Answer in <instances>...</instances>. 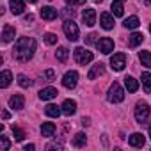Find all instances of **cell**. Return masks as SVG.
<instances>
[{
  "label": "cell",
  "instance_id": "9a60e30c",
  "mask_svg": "<svg viewBox=\"0 0 151 151\" xmlns=\"http://www.w3.org/2000/svg\"><path fill=\"white\" fill-rule=\"evenodd\" d=\"M62 114L64 116H73L75 112H77V101H73V100H66L62 103Z\"/></svg>",
  "mask_w": 151,
  "mask_h": 151
},
{
  "label": "cell",
  "instance_id": "3957f363",
  "mask_svg": "<svg viewBox=\"0 0 151 151\" xmlns=\"http://www.w3.org/2000/svg\"><path fill=\"white\" fill-rule=\"evenodd\" d=\"M62 30H64V34H66V37L69 41H77L78 39V27L73 20H66L62 23Z\"/></svg>",
  "mask_w": 151,
  "mask_h": 151
},
{
  "label": "cell",
  "instance_id": "44dd1931",
  "mask_svg": "<svg viewBox=\"0 0 151 151\" xmlns=\"http://www.w3.org/2000/svg\"><path fill=\"white\" fill-rule=\"evenodd\" d=\"M110 9H112V14L114 16H123L124 13V6H123V0H114V2L110 4Z\"/></svg>",
  "mask_w": 151,
  "mask_h": 151
},
{
  "label": "cell",
  "instance_id": "ba28073f",
  "mask_svg": "<svg viewBox=\"0 0 151 151\" xmlns=\"http://www.w3.org/2000/svg\"><path fill=\"white\" fill-rule=\"evenodd\" d=\"M96 46H98V50H100L101 53H105V55H109L110 52H114V41H112L110 37H101V39L96 43Z\"/></svg>",
  "mask_w": 151,
  "mask_h": 151
},
{
  "label": "cell",
  "instance_id": "ffe728a7",
  "mask_svg": "<svg viewBox=\"0 0 151 151\" xmlns=\"http://www.w3.org/2000/svg\"><path fill=\"white\" fill-rule=\"evenodd\" d=\"M55 123H43V126H41V135L43 137H46V139H50V137H53V133H55Z\"/></svg>",
  "mask_w": 151,
  "mask_h": 151
},
{
  "label": "cell",
  "instance_id": "e575fe53",
  "mask_svg": "<svg viewBox=\"0 0 151 151\" xmlns=\"http://www.w3.org/2000/svg\"><path fill=\"white\" fill-rule=\"evenodd\" d=\"M66 4L68 6H84L86 0H66Z\"/></svg>",
  "mask_w": 151,
  "mask_h": 151
},
{
  "label": "cell",
  "instance_id": "d4e9b609",
  "mask_svg": "<svg viewBox=\"0 0 151 151\" xmlns=\"http://www.w3.org/2000/svg\"><path fill=\"white\" fill-rule=\"evenodd\" d=\"M86 142H87V137H86L84 132H78L77 135L73 137V146L75 147H82V146H86Z\"/></svg>",
  "mask_w": 151,
  "mask_h": 151
},
{
  "label": "cell",
  "instance_id": "5b68a950",
  "mask_svg": "<svg viewBox=\"0 0 151 151\" xmlns=\"http://www.w3.org/2000/svg\"><path fill=\"white\" fill-rule=\"evenodd\" d=\"M149 117V105L147 103H144V101H139L137 105H135V119H137V123H146V119Z\"/></svg>",
  "mask_w": 151,
  "mask_h": 151
},
{
  "label": "cell",
  "instance_id": "2e32d148",
  "mask_svg": "<svg viewBox=\"0 0 151 151\" xmlns=\"http://www.w3.org/2000/svg\"><path fill=\"white\" fill-rule=\"evenodd\" d=\"M144 142H146V139H144L142 133H132V135L128 137V144L133 146V147H142Z\"/></svg>",
  "mask_w": 151,
  "mask_h": 151
},
{
  "label": "cell",
  "instance_id": "cb8c5ba5",
  "mask_svg": "<svg viewBox=\"0 0 151 151\" xmlns=\"http://www.w3.org/2000/svg\"><path fill=\"white\" fill-rule=\"evenodd\" d=\"M144 41V36L140 34V32H133L130 37H128V45L132 46V48H135V46H139L140 43Z\"/></svg>",
  "mask_w": 151,
  "mask_h": 151
},
{
  "label": "cell",
  "instance_id": "ee69618b",
  "mask_svg": "<svg viewBox=\"0 0 151 151\" xmlns=\"http://www.w3.org/2000/svg\"><path fill=\"white\" fill-rule=\"evenodd\" d=\"M149 32H151V23H149Z\"/></svg>",
  "mask_w": 151,
  "mask_h": 151
},
{
  "label": "cell",
  "instance_id": "9c48e42d",
  "mask_svg": "<svg viewBox=\"0 0 151 151\" xmlns=\"http://www.w3.org/2000/svg\"><path fill=\"white\" fill-rule=\"evenodd\" d=\"M103 73H105V64L98 62V64L91 66V69H89V73H87V78H89V80H94L96 77H101Z\"/></svg>",
  "mask_w": 151,
  "mask_h": 151
},
{
  "label": "cell",
  "instance_id": "f546056e",
  "mask_svg": "<svg viewBox=\"0 0 151 151\" xmlns=\"http://www.w3.org/2000/svg\"><path fill=\"white\" fill-rule=\"evenodd\" d=\"M18 84L22 86V87H25V89H29V87H32V80L29 78V77H25V75H18Z\"/></svg>",
  "mask_w": 151,
  "mask_h": 151
},
{
  "label": "cell",
  "instance_id": "83f0119b",
  "mask_svg": "<svg viewBox=\"0 0 151 151\" xmlns=\"http://www.w3.org/2000/svg\"><path fill=\"white\" fill-rule=\"evenodd\" d=\"M139 59H140V62H142V66H146V68H151V52H140L139 53Z\"/></svg>",
  "mask_w": 151,
  "mask_h": 151
},
{
  "label": "cell",
  "instance_id": "277c9868",
  "mask_svg": "<svg viewBox=\"0 0 151 151\" xmlns=\"http://www.w3.org/2000/svg\"><path fill=\"white\" fill-rule=\"evenodd\" d=\"M73 55H75V60H77L78 64H82V66H86V64H89L93 60V52H89V50H86L82 46H78L77 50H75Z\"/></svg>",
  "mask_w": 151,
  "mask_h": 151
},
{
  "label": "cell",
  "instance_id": "8d00e7d4",
  "mask_svg": "<svg viewBox=\"0 0 151 151\" xmlns=\"http://www.w3.org/2000/svg\"><path fill=\"white\" fill-rule=\"evenodd\" d=\"M34 147H36L34 144H27V146H25L23 149H25V151H34Z\"/></svg>",
  "mask_w": 151,
  "mask_h": 151
},
{
  "label": "cell",
  "instance_id": "4fadbf2b",
  "mask_svg": "<svg viewBox=\"0 0 151 151\" xmlns=\"http://www.w3.org/2000/svg\"><path fill=\"white\" fill-rule=\"evenodd\" d=\"M57 16H59V13H57V9H55V7L46 6V7H43V9H41V18H43V20H46V22H52V20H55Z\"/></svg>",
  "mask_w": 151,
  "mask_h": 151
},
{
  "label": "cell",
  "instance_id": "4dcf8cb0",
  "mask_svg": "<svg viewBox=\"0 0 151 151\" xmlns=\"http://www.w3.org/2000/svg\"><path fill=\"white\" fill-rule=\"evenodd\" d=\"M13 135H14V140H18V142H22V140H23V137H25L23 130H22V128H18V126H13Z\"/></svg>",
  "mask_w": 151,
  "mask_h": 151
},
{
  "label": "cell",
  "instance_id": "bcb514c9",
  "mask_svg": "<svg viewBox=\"0 0 151 151\" xmlns=\"http://www.w3.org/2000/svg\"><path fill=\"white\" fill-rule=\"evenodd\" d=\"M149 130H151V124H149Z\"/></svg>",
  "mask_w": 151,
  "mask_h": 151
},
{
  "label": "cell",
  "instance_id": "d6a6232c",
  "mask_svg": "<svg viewBox=\"0 0 151 151\" xmlns=\"http://www.w3.org/2000/svg\"><path fill=\"white\" fill-rule=\"evenodd\" d=\"M0 142H2V149H4V151H7V149L11 147V144H9V140H7L6 135H0Z\"/></svg>",
  "mask_w": 151,
  "mask_h": 151
},
{
  "label": "cell",
  "instance_id": "30bf717a",
  "mask_svg": "<svg viewBox=\"0 0 151 151\" xmlns=\"http://www.w3.org/2000/svg\"><path fill=\"white\" fill-rule=\"evenodd\" d=\"M82 22L87 25V27H93L96 23V11L94 9H84L82 13Z\"/></svg>",
  "mask_w": 151,
  "mask_h": 151
},
{
  "label": "cell",
  "instance_id": "d590c367",
  "mask_svg": "<svg viewBox=\"0 0 151 151\" xmlns=\"http://www.w3.org/2000/svg\"><path fill=\"white\" fill-rule=\"evenodd\" d=\"M96 37H98L96 34H89V36H87V39H86V43H87V45H94V43H98V39H96Z\"/></svg>",
  "mask_w": 151,
  "mask_h": 151
},
{
  "label": "cell",
  "instance_id": "e0dca14e",
  "mask_svg": "<svg viewBox=\"0 0 151 151\" xmlns=\"http://www.w3.org/2000/svg\"><path fill=\"white\" fill-rule=\"evenodd\" d=\"M100 23H101V27H103L105 30H110V29L114 27V16L109 14V13H101V16H100Z\"/></svg>",
  "mask_w": 151,
  "mask_h": 151
},
{
  "label": "cell",
  "instance_id": "f35d334b",
  "mask_svg": "<svg viewBox=\"0 0 151 151\" xmlns=\"http://www.w3.org/2000/svg\"><path fill=\"white\" fill-rule=\"evenodd\" d=\"M32 20H34V16H32V14H29V16L25 18V22H32Z\"/></svg>",
  "mask_w": 151,
  "mask_h": 151
},
{
  "label": "cell",
  "instance_id": "6da1fadb",
  "mask_svg": "<svg viewBox=\"0 0 151 151\" xmlns=\"http://www.w3.org/2000/svg\"><path fill=\"white\" fill-rule=\"evenodd\" d=\"M34 52H36V39L34 37H20L14 45L13 55L20 62H29L34 57Z\"/></svg>",
  "mask_w": 151,
  "mask_h": 151
},
{
  "label": "cell",
  "instance_id": "8fae6325",
  "mask_svg": "<svg viewBox=\"0 0 151 151\" xmlns=\"http://www.w3.org/2000/svg\"><path fill=\"white\" fill-rule=\"evenodd\" d=\"M16 36V29L13 25H4L2 29V43H11Z\"/></svg>",
  "mask_w": 151,
  "mask_h": 151
},
{
  "label": "cell",
  "instance_id": "52a82bcc",
  "mask_svg": "<svg viewBox=\"0 0 151 151\" xmlns=\"http://www.w3.org/2000/svg\"><path fill=\"white\" fill-rule=\"evenodd\" d=\"M77 84H78V73L77 71H68L62 77V86L66 89H75Z\"/></svg>",
  "mask_w": 151,
  "mask_h": 151
},
{
  "label": "cell",
  "instance_id": "60d3db41",
  "mask_svg": "<svg viewBox=\"0 0 151 151\" xmlns=\"http://www.w3.org/2000/svg\"><path fill=\"white\" fill-rule=\"evenodd\" d=\"M144 6H151V0H144Z\"/></svg>",
  "mask_w": 151,
  "mask_h": 151
},
{
  "label": "cell",
  "instance_id": "7402d4cb",
  "mask_svg": "<svg viewBox=\"0 0 151 151\" xmlns=\"http://www.w3.org/2000/svg\"><path fill=\"white\" fill-rule=\"evenodd\" d=\"M124 87H126L128 93H135L139 89V82L133 77H130V75H128V77H124Z\"/></svg>",
  "mask_w": 151,
  "mask_h": 151
},
{
  "label": "cell",
  "instance_id": "f1b7e54d",
  "mask_svg": "<svg viewBox=\"0 0 151 151\" xmlns=\"http://www.w3.org/2000/svg\"><path fill=\"white\" fill-rule=\"evenodd\" d=\"M142 86H144V91L146 93H151V73H142Z\"/></svg>",
  "mask_w": 151,
  "mask_h": 151
},
{
  "label": "cell",
  "instance_id": "8992f818",
  "mask_svg": "<svg viewBox=\"0 0 151 151\" xmlns=\"http://www.w3.org/2000/svg\"><path fill=\"white\" fill-rule=\"evenodd\" d=\"M126 66V55L124 53H114L110 57V68L114 71H123Z\"/></svg>",
  "mask_w": 151,
  "mask_h": 151
},
{
  "label": "cell",
  "instance_id": "7bdbcfd3",
  "mask_svg": "<svg viewBox=\"0 0 151 151\" xmlns=\"http://www.w3.org/2000/svg\"><path fill=\"white\" fill-rule=\"evenodd\" d=\"M93 2H103V0H93Z\"/></svg>",
  "mask_w": 151,
  "mask_h": 151
},
{
  "label": "cell",
  "instance_id": "1f68e13d",
  "mask_svg": "<svg viewBox=\"0 0 151 151\" xmlns=\"http://www.w3.org/2000/svg\"><path fill=\"white\" fill-rule=\"evenodd\" d=\"M45 43H46V45H55V43H57V36L52 34V32L45 34Z\"/></svg>",
  "mask_w": 151,
  "mask_h": 151
},
{
  "label": "cell",
  "instance_id": "7c38bea8",
  "mask_svg": "<svg viewBox=\"0 0 151 151\" xmlns=\"http://www.w3.org/2000/svg\"><path fill=\"white\" fill-rule=\"evenodd\" d=\"M23 105H25V98H23L22 94H13V96L9 98V107H11L13 110H22Z\"/></svg>",
  "mask_w": 151,
  "mask_h": 151
},
{
  "label": "cell",
  "instance_id": "484cf974",
  "mask_svg": "<svg viewBox=\"0 0 151 151\" xmlns=\"http://www.w3.org/2000/svg\"><path fill=\"white\" fill-rule=\"evenodd\" d=\"M123 25H124L126 29H132V30H135V29L140 25V22H139V18H137V16H130V18H126V20L123 22Z\"/></svg>",
  "mask_w": 151,
  "mask_h": 151
},
{
  "label": "cell",
  "instance_id": "5bb4252c",
  "mask_svg": "<svg viewBox=\"0 0 151 151\" xmlns=\"http://www.w3.org/2000/svg\"><path fill=\"white\" fill-rule=\"evenodd\" d=\"M57 94H59V93H57L55 87H45V89L39 91V98H41L43 101H50V100H53Z\"/></svg>",
  "mask_w": 151,
  "mask_h": 151
},
{
  "label": "cell",
  "instance_id": "ab89813d",
  "mask_svg": "<svg viewBox=\"0 0 151 151\" xmlns=\"http://www.w3.org/2000/svg\"><path fill=\"white\" fill-rule=\"evenodd\" d=\"M2 117H4V119H9V112H7V110H6V112H4V114H2Z\"/></svg>",
  "mask_w": 151,
  "mask_h": 151
},
{
  "label": "cell",
  "instance_id": "836d02e7",
  "mask_svg": "<svg viewBox=\"0 0 151 151\" xmlns=\"http://www.w3.org/2000/svg\"><path fill=\"white\" fill-rule=\"evenodd\" d=\"M45 77L48 78V82L55 80V71H53V69H46V71H45Z\"/></svg>",
  "mask_w": 151,
  "mask_h": 151
},
{
  "label": "cell",
  "instance_id": "ac0fdd59",
  "mask_svg": "<svg viewBox=\"0 0 151 151\" xmlns=\"http://www.w3.org/2000/svg\"><path fill=\"white\" fill-rule=\"evenodd\" d=\"M11 82H13V73L9 69H4L2 73H0V87L6 89V87H9Z\"/></svg>",
  "mask_w": 151,
  "mask_h": 151
},
{
  "label": "cell",
  "instance_id": "f6af8a7d",
  "mask_svg": "<svg viewBox=\"0 0 151 151\" xmlns=\"http://www.w3.org/2000/svg\"><path fill=\"white\" fill-rule=\"evenodd\" d=\"M149 137H151V130H149Z\"/></svg>",
  "mask_w": 151,
  "mask_h": 151
},
{
  "label": "cell",
  "instance_id": "b9f144b4",
  "mask_svg": "<svg viewBox=\"0 0 151 151\" xmlns=\"http://www.w3.org/2000/svg\"><path fill=\"white\" fill-rule=\"evenodd\" d=\"M27 2H29V4H36V2H37V0H27Z\"/></svg>",
  "mask_w": 151,
  "mask_h": 151
},
{
  "label": "cell",
  "instance_id": "74e56055",
  "mask_svg": "<svg viewBox=\"0 0 151 151\" xmlns=\"http://www.w3.org/2000/svg\"><path fill=\"white\" fill-rule=\"evenodd\" d=\"M82 124H84V126H87V124H89V119H87V117H84V119H82Z\"/></svg>",
  "mask_w": 151,
  "mask_h": 151
},
{
  "label": "cell",
  "instance_id": "7a4b0ae2",
  "mask_svg": "<svg viewBox=\"0 0 151 151\" xmlns=\"http://www.w3.org/2000/svg\"><path fill=\"white\" fill-rule=\"evenodd\" d=\"M107 100H109L110 103H121V101L124 100V91H123V87H121L117 82H114V84L109 87Z\"/></svg>",
  "mask_w": 151,
  "mask_h": 151
},
{
  "label": "cell",
  "instance_id": "4316f807",
  "mask_svg": "<svg viewBox=\"0 0 151 151\" xmlns=\"http://www.w3.org/2000/svg\"><path fill=\"white\" fill-rule=\"evenodd\" d=\"M68 55H69V50H68L66 46H60V48H57V52H55V59H57L59 62H64V60L68 59Z\"/></svg>",
  "mask_w": 151,
  "mask_h": 151
},
{
  "label": "cell",
  "instance_id": "d6986e66",
  "mask_svg": "<svg viewBox=\"0 0 151 151\" xmlns=\"http://www.w3.org/2000/svg\"><path fill=\"white\" fill-rule=\"evenodd\" d=\"M9 7H11V13L13 14H22L25 11V2H23V0H11Z\"/></svg>",
  "mask_w": 151,
  "mask_h": 151
},
{
  "label": "cell",
  "instance_id": "603a6c76",
  "mask_svg": "<svg viewBox=\"0 0 151 151\" xmlns=\"http://www.w3.org/2000/svg\"><path fill=\"white\" fill-rule=\"evenodd\" d=\"M45 114H46L48 117H59V116L62 114V109H60V107H57V105H53V103H50V105H46Z\"/></svg>",
  "mask_w": 151,
  "mask_h": 151
}]
</instances>
